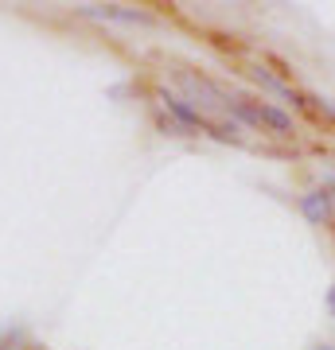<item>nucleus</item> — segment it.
<instances>
[{"mask_svg":"<svg viewBox=\"0 0 335 350\" xmlns=\"http://www.w3.org/2000/svg\"><path fill=\"white\" fill-rule=\"evenodd\" d=\"M168 109H172L184 125H199V113L191 109V105H184V98H168Z\"/></svg>","mask_w":335,"mask_h":350,"instance_id":"3","label":"nucleus"},{"mask_svg":"<svg viewBox=\"0 0 335 350\" xmlns=\"http://www.w3.org/2000/svg\"><path fill=\"white\" fill-rule=\"evenodd\" d=\"M327 308H332V312H335V288H332V296H327Z\"/></svg>","mask_w":335,"mask_h":350,"instance_id":"4","label":"nucleus"},{"mask_svg":"<svg viewBox=\"0 0 335 350\" xmlns=\"http://www.w3.org/2000/svg\"><path fill=\"white\" fill-rule=\"evenodd\" d=\"M261 121H265L269 129H277V133H293V117L281 113V109H273V105H265V109H261Z\"/></svg>","mask_w":335,"mask_h":350,"instance_id":"2","label":"nucleus"},{"mask_svg":"<svg viewBox=\"0 0 335 350\" xmlns=\"http://www.w3.org/2000/svg\"><path fill=\"white\" fill-rule=\"evenodd\" d=\"M320 350H335V347H320Z\"/></svg>","mask_w":335,"mask_h":350,"instance_id":"5","label":"nucleus"},{"mask_svg":"<svg viewBox=\"0 0 335 350\" xmlns=\"http://www.w3.org/2000/svg\"><path fill=\"white\" fill-rule=\"evenodd\" d=\"M300 211H304L308 222H323V218H327V199H323V195H304Z\"/></svg>","mask_w":335,"mask_h":350,"instance_id":"1","label":"nucleus"}]
</instances>
